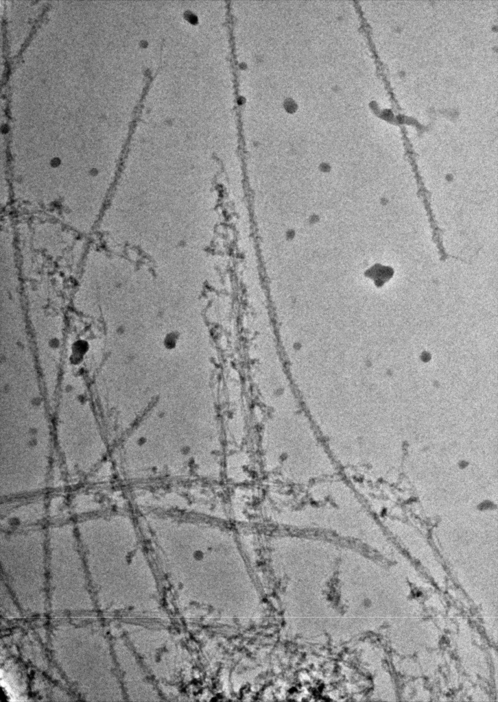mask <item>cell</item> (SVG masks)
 <instances>
[{
    "label": "cell",
    "mask_w": 498,
    "mask_h": 702,
    "mask_svg": "<svg viewBox=\"0 0 498 702\" xmlns=\"http://www.w3.org/2000/svg\"><path fill=\"white\" fill-rule=\"evenodd\" d=\"M42 500H29L2 512L1 529L38 525L44 518L45 504Z\"/></svg>",
    "instance_id": "6da1fadb"
}]
</instances>
